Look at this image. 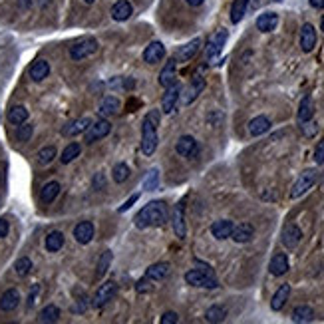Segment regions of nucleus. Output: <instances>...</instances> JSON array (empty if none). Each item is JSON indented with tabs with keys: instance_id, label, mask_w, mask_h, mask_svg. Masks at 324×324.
Segmentation results:
<instances>
[{
	"instance_id": "3c124183",
	"label": "nucleus",
	"mask_w": 324,
	"mask_h": 324,
	"mask_svg": "<svg viewBox=\"0 0 324 324\" xmlns=\"http://www.w3.org/2000/svg\"><path fill=\"white\" fill-rule=\"evenodd\" d=\"M38 292H40V287H34V288H32V292H30V298H28V308H32V306H34V303H36Z\"/></svg>"
},
{
	"instance_id": "7c9ffc66",
	"label": "nucleus",
	"mask_w": 324,
	"mask_h": 324,
	"mask_svg": "<svg viewBox=\"0 0 324 324\" xmlns=\"http://www.w3.org/2000/svg\"><path fill=\"white\" fill-rule=\"evenodd\" d=\"M288 294H290V285H281V288L274 292V296H272V300H270V308H272V310H281L283 306L287 305Z\"/></svg>"
},
{
	"instance_id": "4c0bfd02",
	"label": "nucleus",
	"mask_w": 324,
	"mask_h": 324,
	"mask_svg": "<svg viewBox=\"0 0 324 324\" xmlns=\"http://www.w3.org/2000/svg\"><path fill=\"white\" fill-rule=\"evenodd\" d=\"M60 318V308L54 305H48L46 308H42L40 316H38V322H56Z\"/></svg>"
},
{
	"instance_id": "bb28decb",
	"label": "nucleus",
	"mask_w": 324,
	"mask_h": 324,
	"mask_svg": "<svg viewBox=\"0 0 324 324\" xmlns=\"http://www.w3.org/2000/svg\"><path fill=\"white\" fill-rule=\"evenodd\" d=\"M269 129H270V120L265 118V115H257V118H252L251 122H249V133L254 135V137L267 133Z\"/></svg>"
},
{
	"instance_id": "9d476101",
	"label": "nucleus",
	"mask_w": 324,
	"mask_h": 324,
	"mask_svg": "<svg viewBox=\"0 0 324 324\" xmlns=\"http://www.w3.org/2000/svg\"><path fill=\"white\" fill-rule=\"evenodd\" d=\"M227 38H229L227 30H219V32H215V34L211 36V40L207 42V58H209V60H213V58L223 50Z\"/></svg>"
},
{
	"instance_id": "f704fd0d",
	"label": "nucleus",
	"mask_w": 324,
	"mask_h": 324,
	"mask_svg": "<svg viewBox=\"0 0 324 324\" xmlns=\"http://www.w3.org/2000/svg\"><path fill=\"white\" fill-rule=\"evenodd\" d=\"M26 120H28V109L24 108V106H14V108H10V111H8V122H10V124L20 126V124H24Z\"/></svg>"
},
{
	"instance_id": "6e6d98bb",
	"label": "nucleus",
	"mask_w": 324,
	"mask_h": 324,
	"mask_svg": "<svg viewBox=\"0 0 324 324\" xmlns=\"http://www.w3.org/2000/svg\"><path fill=\"white\" fill-rule=\"evenodd\" d=\"M84 2H86V4H91V2H96V0H84Z\"/></svg>"
},
{
	"instance_id": "6ab92c4d",
	"label": "nucleus",
	"mask_w": 324,
	"mask_h": 324,
	"mask_svg": "<svg viewBox=\"0 0 324 324\" xmlns=\"http://www.w3.org/2000/svg\"><path fill=\"white\" fill-rule=\"evenodd\" d=\"M205 88V80L201 78V76H195L193 80H191V86L185 90L183 94V104H191V102H195L197 100V96L203 91Z\"/></svg>"
},
{
	"instance_id": "7ed1b4c3",
	"label": "nucleus",
	"mask_w": 324,
	"mask_h": 324,
	"mask_svg": "<svg viewBox=\"0 0 324 324\" xmlns=\"http://www.w3.org/2000/svg\"><path fill=\"white\" fill-rule=\"evenodd\" d=\"M185 281L193 287H201V288H217L219 283L213 276V272H207L203 269H193L189 272H185Z\"/></svg>"
},
{
	"instance_id": "72a5a7b5",
	"label": "nucleus",
	"mask_w": 324,
	"mask_h": 324,
	"mask_svg": "<svg viewBox=\"0 0 324 324\" xmlns=\"http://www.w3.org/2000/svg\"><path fill=\"white\" fill-rule=\"evenodd\" d=\"M247 6H249V0H233V6H231V22L239 24L245 12H247Z\"/></svg>"
},
{
	"instance_id": "a878e982",
	"label": "nucleus",
	"mask_w": 324,
	"mask_h": 324,
	"mask_svg": "<svg viewBox=\"0 0 324 324\" xmlns=\"http://www.w3.org/2000/svg\"><path fill=\"white\" fill-rule=\"evenodd\" d=\"M312 115H314V102H312V98H310V96H305V98H303V102H300V106H298V113H296L298 124L310 122V120H312Z\"/></svg>"
},
{
	"instance_id": "de8ad7c7",
	"label": "nucleus",
	"mask_w": 324,
	"mask_h": 324,
	"mask_svg": "<svg viewBox=\"0 0 324 324\" xmlns=\"http://www.w3.org/2000/svg\"><path fill=\"white\" fill-rule=\"evenodd\" d=\"M137 199H140V193H133V195L127 199V201L124 203V205H122V207H120V209H118V213H126L127 209H131V207H133V203H137Z\"/></svg>"
},
{
	"instance_id": "49530a36",
	"label": "nucleus",
	"mask_w": 324,
	"mask_h": 324,
	"mask_svg": "<svg viewBox=\"0 0 324 324\" xmlns=\"http://www.w3.org/2000/svg\"><path fill=\"white\" fill-rule=\"evenodd\" d=\"M314 161L318 163V165H322L324 163V137L318 142L316 149H314Z\"/></svg>"
},
{
	"instance_id": "6e6552de",
	"label": "nucleus",
	"mask_w": 324,
	"mask_h": 324,
	"mask_svg": "<svg viewBox=\"0 0 324 324\" xmlns=\"http://www.w3.org/2000/svg\"><path fill=\"white\" fill-rule=\"evenodd\" d=\"M115 292H118V285L113 283V281H108V283H104L100 290L96 292V296H94V306H104L106 303H109L113 296H115Z\"/></svg>"
},
{
	"instance_id": "473e14b6",
	"label": "nucleus",
	"mask_w": 324,
	"mask_h": 324,
	"mask_svg": "<svg viewBox=\"0 0 324 324\" xmlns=\"http://www.w3.org/2000/svg\"><path fill=\"white\" fill-rule=\"evenodd\" d=\"M312 318H314V310L310 306L303 305L292 310V322H312Z\"/></svg>"
},
{
	"instance_id": "393cba45",
	"label": "nucleus",
	"mask_w": 324,
	"mask_h": 324,
	"mask_svg": "<svg viewBox=\"0 0 324 324\" xmlns=\"http://www.w3.org/2000/svg\"><path fill=\"white\" fill-rule=\"evenodd\" d=\"M100 115L102 118H108V115H115L118 111H120V100L118 98H113V96H106L102 102H100Z\"/></svg>"
},
{
	"instance_id": "2f4dec72",
	"label": "nucleus",
	"mask_w": 324,
	"mask_h": 324,
	"mask_svg": "<svg viewBox=\"0 0 324 324\" xmlns=\"http://www.w3.org/2000/svg\"><path fill=\"white\" fill-rule=\"evenodd\" d=\"M58 193H60V183L58 181H48L40 191V199H42V203H52L58 197Z\"/></svg>"
},
{
	"instance_id": "5fc2aeb1",
	"label": "nucleus",
	"mask_w": 324,
	"mask_h": 324,
	"mask_svg": "<svg viewBox=\"0 0 324 324\" xmlns=\"http://www.w3.org/2000/svg\"><path fill=\"white\" fill-rule=\"evenodd\" d=\"M203 2H205V0H187V4H189V6H201Z\"/></svg>"
},
{
	"instance_id": "aec40b11",
	"label": "nucleus",
	"mask_w": 324,
	"mask_h": 324,
	"mask_svg": "<svg viewBox=\"0 0 324 324\" xmlns=\"http://www.w3.org/2000/svg\"><path fill=\"white\" fill-rule=\"evenodd\" d=\"M233 221H227V219H221V221H215L213 225H211V233L215 239L219 241H223V239H229L231 233H233Z\"/></svg>"
},
{
	"instance_id": "603ef678",
	"label": "nucleus",
	"mask_w": 324,
	"mask_h": 324,
	"mask_svg": "<svg viewBox=\"0 0 324 324\" xmlns=\"http://www.w3.org/2000/svg\"><path fill=\"white\" fill-rule=\"evenodd\" d=\"M6 233H8V221H6V219H0V239L6 237Z\"/></svg>"
},
{
	"instance_id": "c756f323",
	"label": "nucleus",
	"mask_w": 324,
	"mask_h": 324,
	"mask_svg": "<svg viewBox=\"0 0 324 324\" xmlns=\"http://www.w3.org/2000/svg\"><path fill=\"white\" fill-rule=\"evenodd\" d=\"M169 274V265L167 263H155L145 270V281H163Z\"/></svg>"
},
{
	"instance_id": "09e8293b",
	"label": "nucleus",
	"mask_w": 324,
	"mask_h": 324,
	"mask_svg": "<svg viewBox=\"0 0 324 324\" xmlns=\"http://www.w3.org/2000/svg\"><path fill=\"white\" fill-rule=\"evenodd\" d=\"M179 320V316H177V312H165L161 316V320L159 322L161 324H175Z\"/></svg>"
},
{
	"instance_id": "79ce46f5",
	"label": "nucleus",
	"mask_w": 324,
	"mask_h": 324,
	"mask_svg": "<svg viewBox=\"0 0 324 324\" xmlns=\"http://www.w3.org/2000/svg\"><path fill=\"white\" fill-rule=\"evenodd\" d=\"M14 270H16L18 276H26V274L32 270V261H30L28 257H22V259H18V261L14 263Z\"/></svg>"
},
{
	"instance_id": "b1692460",
	"label": "nucleus",
	"mask_w": 324,
	"mask_h": 324,
	"mask_svg": "<svg viewBox=\"0 0 324 324\" xmlns=\"http://www.w3.org/2000/svg\"><path fill=\"white\" fill-rule=\"evenodd\" d=\"M173 231L179 239H185L187 227H185V215H183V203H177L173 209Z\"/></svg>"
},
{
	"instance_id": "f3484780",
	"label": "nucleus",
	"mask_w": 324,
	"mask_h": 324,
	"mask_svg": "<svg viewBox=\"0 0 324 324\" xmlns=\"http://www.w3.org/2000/svg\"><path fill=\"white\" fill-rule=\"evenodd\" d=\"M18 305H20V292L16 288H8L0 296V310H4V312H12Z\"/></svg>"
},
{
	"instance_id": "39448f33",
	"label": "nucleus",
	"mask_w": 324,
	"mask_h": 324,
	"mask_svg": "<svg viewBox=\"0 0 324 324\" xmlns=\"http://www.w3.org/2000/svg\"><path fill=\"white\" fill-rule=\"evenodd\" d=\"M96 52H98V40H94V38H86V40L76 42L72 48H70V58L78 62V60H84V58L96 54Z\"/></svg>"
},
{
	"instance_id": "412c9836",
	"label": "nucleus",
	"mask_w": 324,
	"mask_h": 324,
	"mask_svg": "<svg viewBox=\"0 0 324 324\" xmlns=\"http://www.w3.org/2000/svg\"><path fill=\"white\" fill-rule=\"evenodd\" d=\"M133 14V8L127 0H118L113 6H111V18L118 20V22H124Z\"/></svg>"
},
{
	"instance_id": "cd10ccee",
	"label": "nucleus",
	"mask_w": 324,
	"mask_h": 324,
	"mask_svg": "<svg viewBox=\"0 0 324 324\" xmlns=\"http://www.w3.org/2000/svg\"><path fill=\"white\" fill-rule=\"evenodd\" d=\"M30 78L34 80V82H42L44 78H48V74H50V64L46 62V60H36L32 66H30Z\"/></svg>"
},
{
	"instance_id": "2eb2a0df",
	"label": "nucleus",
	"mask_w": 324,
	"mask_h": 324,
	"mask_svg": "<svg viewBox=\"0 0 324 324\" xmlns=\"http://www.w3.org/2000/svg\"><path fill=\"white\" fill-rule=\"evenodd\" d=\"M74 237H76V241L80 245H88L91 239H94V225H91L90 221L78 223L76 229H74Z\"/></svg>"
},
{
	"instance_id": "8fccbe9b",
	"label": "nucleus",
	"mask_w": 324,
	"mask_h": 324,
	"mask_svg": "<svg viewBox=\"0 0 324 324\" xmlns=\"http://www.w3.org/2000/svg\"><path fill=\"white\" fill-rule=\"evenodd\" d=\"M94 187H96V189H104V187H106V181H104V175H102V173H98V175L94 177Z\"/></svg>"
},
{
	"instance_id": "a211bd4d",
	"label": "nucleus",
	"mask_w": 324,
	"mask_h": 324,
	"mask_svg": "<svg viewBox=\"0 0 324 324\" xmlns=\"http://www.w3.org/2000/svg\"><path fill=\"white\" fill-rule=\"evenodd\" d=\"M269 270L272 276H283L288 270V257L285 252H276L272 259H270Z\"/></svg>"
},
{
	"instance_id": "f8f14e48",
	"label": "nucleus",
	"mask_w": 324,
	"mask_h": 324,
	"mask_svg": "<svg viewBox=\"0 0 324 324\" xmlns=\"http://www.w3.org/2000/svg\"><path fill=\"white\" fill-rule=\"evenodd\" d=\"M163 58H165V46L161 42H157V40L151 42L144 50V60L147 64H157V62H161Z\"/></svg>"
},
{
	"instance_id": "9b49d317",
	"label": "nucleus",
	"mask_w": 324,
	"mask_h": 324,
	"mask_svg": "<svg viewBox=\"0 0 324 324\" xmlns=\"http://www.w3.org/2000/svg\"><path fill=\"white\" fill-rule=\"evenodd\" d=\"M175 151L179 153L181 157H193L197 153V142H195V137L181 135L179 140H177V144H175Z\"/></svg>"
},
{
	"instance_id": "dca6fc26",
	"label": "nucleus",
	"mask_w": 324,
	"mask_h": 324,
	"mask_svg": "<svg viewBox=\"0 0 324 324\" xmlns=\"http://www.w3.org/2000/svg\"><path fill=\"white\" fill-rule=\"evenodd\" d=\"M201 38H195V40H191L189 44H185V46H181L179 50H177V56H175V60L177 62H189L191 58H195V54L199 52V48H201Z\"/></svg>"
},
{
	"instance_id": "f257e3e1",
	"label": "nucleus",
	"mask_w": 324,
	"mask_h": 324,
	"mask_svg": "<svg viewBox=\"0 0 324 324\" xmlns=\"http://www.w3.org/2000/svg\"><path fill=\"white\" fill-rule=\"evenodd\" d=\"M167 221V209L163 201H151L135 217V227L147 229V227H161Z\"/></svg>"
},
{
	"instance_id": "c85d7f7f",
	"label": "nucleus",
	"mask_w": 324,
	"mask_h": 324,
	"mask_svg": "<svg viewBox=\"0 0 324 324\" xmlns=\"http://www.w3.org/2000/svg\"><path fill=\"white\" fill-rule=\"evenodd\" d=\"M175 68H177V60H169L163 66V70L159 72V84L163 88H167V86H171L175 82Z\"/></svg>"
},
{
	"instance_id": "a19ab883",
	"label": "nucleus",
	"mask_w": 324,
	"mask_h": 324,
	"mask_svg": "<svg viewBox=\"0 0 324 324\" xmlns=\"http://www.w3.org/2000/svg\"><path fill=\"white\" fill-rule=\"evenodd\" d=\"M38 163L40 165H48V163L52 161L56 157V147H52V145H48V147H42L40 151H38Z\"/></svg>"
},
{
	"instance_id": "a18cd8bd",
	"label": "nucleus",
	"mask_w": 324,
	"mask_h": 324,
	"mask_svg": "<svg viewBox=\"0 0 324 324\" xmlns=\"http://www.w3.org/2000/svg\"><path fill=\"white\" fill-rule=\"evenodd\" d=\"M157 183H159V173L153 169V171L147 173V177H145V181H144V187L147 189V191H151V189L157 187Z\"/></svg>"
},
{
	"instance_id": "13d9d810",
	"label": "nucleus",
	"mask_w": 324,
	"mask_h": 324,
	"mask_svg": "<svg viewBox=\"0 0 324 324\" xmlns=\"http://www.w3.org/2000/svg\"><path fill=\"white\" fill-rule=\"evenodd\" d=\"M274 2H283V0H274Z\"/></svg>"
},
{
	"instance_id": "ddd939ff",
	"label": "nucleus",
	"mask_w": 324,
	"mask_h": 324,
	"mask_svg": "<svg viewBox=\"0 0 324 324\" xmlns=\"http://www.w3.org/2000/svg\"><path fill=\"white\" fill-rule=\"evenodd\" d=\"M314 46H316V30L312 24H305L300 28V48L303 52H312Z\"/></svg>"
},
{
	"instance_id": "ea45409f",
	"label": "nucleus",
	"mask_w": 324,
	"mask_h": 324,
	"mask_svg": "<svg viewBox=\"0 0 324 324\" xmlns=\"http://www.w3.org/2000/svg\"><path fill=\"white\" fill-rule=\"evenodd\" d=\"M113 181L115 183H124V181L129 179V167H127L126 163H118V165H113Z\"/></svg>"
},
{
	"instance_id": "1a4fd4ad",
	"label": "nucleus",
	"mask_w": 324,
	"mask_h": 324,
	"mask_svg": "<svg viewBox=\"0 0 324 324\" xmlns=\"http://www.w3.org/2000/svg\"><path fill=\"white\" fill-rule=\"evenodd\" d=\"M300 239H303V231H300L294 223H288L287 227L283 229L281 241H283V245H285L287 249H294V247L300 243Z\"/></svg>"
},
{
	"instance_id": "4be33fe9",
	"label": "nucleus",
	"mask_w": 324,
	"mask_h": 324,
	"mask_svg": "<svg viewBox=\"0 0 324 324\" xmlns=\"http://www.w3.org/2000/svg\"><path fill=\"white\" fill-rule=\"evenodd\" d=\"M235 243H249L252 237H254V229H252L251 223H241L233 227V233H231Z\"/></svg>"
},
{
	"instance_id": "37998d69",
	"label": "nucleus",
	"mask_w": 324,
	"mask_h": 324,
	"mask_svg": "<svg viewBox=\"0 0 324 324\" xmlns=\"http://www.w3.org/2000/svg\"><path fill=\"white\" fill-rule=\"evenodd\" d=\"M109 263H111V251L102 252V257H100V261H98V270H96V274H98V276H104L106 270L109 269Z\"/></svg>"
},
{
	"instance_id": "20e7f679",
	"label": "nucleus",
	"mask_w": 324,
	"mask_h": 324,
	"mask_svg": "<svg viewBox=\"0 0 324 324\" xmlns=\"http://www.w3.org/2000/svg\"><path fill=\"white\" fill-rule=\"evenodd\" d=\"M316 177H318V173H316L314 169L303 171L300 177L294 181V185H292V189H290V197L296 199V197H300V195H305L306 191L316 183Z\"/></svg>"
},
{
	"instance_id": "0eeeda50",
	"label": "nucleus",
	"mask_w": 324,
	"mask_h": 324,
	"mask_svg": "<svg viewBox=\"0 0 324 324\" xmlns=\"http://www.w3.org/2000/svg\"><path fill=\"white\" fill-rule=\"evenodd\" d=\"M109 131H111V124H109L108 120H98L96 124H90V127L86 129V142L94 144V142L106 137Z\"/></svg>"
},
{
	"instance_id": "c9c22d12",
	"label": "nucleus",
	"mask_w": 324,
	"mask_h": 324,
	"mask_svg": "<svg viewBox=\"0 0 324 324\" xmlns=\"http://www.w3.org/2000/svg\"><path fill=\"white\" fill-rule=\"evenodd\" d=\"M225 316H227V308L221 305L211 306V308H207V312H205L207 322H223Z\"/></svg>"
},
{
	"instance_id": "e433bc0d",
	"label": "nucleus",
	"mask_w": 324,
	"mask_h": 324,
	"mask_svg": "<svg viewBox=\"0 0 324 324\" xmlns=\"http://www.w3.org/2000/svg\"><path fill=\"white\" fill-rule=\"evenodd\" d=\"M62 247H64V235L60 231H52L46 237V249L50 252H58Z\"/></svg>"
},
{
	"instance_id": "4d7b16f0",
	"label": "nucleus",
	"mask_w": 324,
	"mask_h": 324,
	"mask_svg": "<svg viewBox=\"0 0 324 324\" xmlns=\"http://www.w3.org/2000/svg\"><path fill=\"white\" fill-rule=\"evenodd\" d=\"M320 28L324 30V16H322V22H320Z\"/></svg>"
},
{
	"instance_id": "4468645a",
	"label": "nucleus",
	"mask_w": 324,
	"mask_h": 324,
	"mask_svg": "<svg viewBox=\"0 0 324 324\" xmlns=\"http://www.w3.org/2000/svg\"><path fill=\"white\" fill-rule=\"evenodd\" d=\"M90 118H78V120H74L70 122L68 126L62 129V135H66V137H74V135H80V133H86V129L90 127Z\"/></svg>"
},
{
	"instance_id": "5701e85b",
	"label": "nucleus",
	"mask_w": 324,
	"mask_h": 324,
	"mask_svg": "<svg viewBox=\"0 0 324 324\" xmlns=\"http://www.w3.org/2000/svg\"><path fill=\"white\" fill-rule=\"evenodd\" d=\"M279 24V14L276 12H263L259 18H257V28L261 32H272Z\"/></svg>"
},
{
	"instance_id": "58836bf2",
	"label": "nucleus",
	"mask_w": 324,
	"mask_h": 324,
	"mask_svg": "<svg viewBox=\"0 0 324 324\" xmlns=\"http://www.w3.org/2000/svg\"><path fill=\"white\" fill-rule=\"evenodd\" d=\"M80 151H82V145L80 144H70L64 151H62V157H60V161L62 163H72L78 155H80Z\"/></svg>"
},
{
	"instance_id": "864d4df0",
	"label": "nucleus",
	"mask_w": 324,
	"mask_h": 324,
	"mask_svg": "<svg viewBox=\"0 0 324 324\" xmlns=\"http://www.w3.org/2000/svg\"><path fill=\"white\" fill-rule=\"evenodd\" d=\"M308 2H310V6H312V8H318V10L324 8V0H308Z\"/></svg>"
},
{
	"instance_id": "f03ea898",
	"label": "nucleus",
	"mask_w": 324,
	"mask_h": 324,
	"mask_svg": "<svg viewBox=\"0 0 324 324\" xmlns=\"http://www.w3.org/2000/svg\"><path fill=\"white\" fill-rule=\"evenodd\" d=\"M157 124H159V113L149 111L144 118L142 124V151L145 155H153L157 149Z\"/></svg>"
},
{
	"instance_id": "423d86ee",
	"label": "nucleus",
	"mask_w": 324,
	"mask_h": 324,
	"mask_svg": "<svg viewBox=\"0 0 324 324\" xmlns=\"http://www.w3.org/2000/svg\"><path fill=\"white\" fill-rule=\"evenodd\" d=\"M179 96H181V88L175 82L165 88V94H163V98H161V109L165 113H173V111H175L177 102H179Z\"/></svg>"
},
{
	"instance_id": "c03bdc74",
	"label": "nucleus",
	"mask_w": 324,
	"mask_h": 324,
	"mask_svg": "<svg viewBox=\"0 0 324 324\" xmlns=\"http://www.w3.org/2000/svg\"><path fill=\"white\" fill-rule=\"evenodd\" d=\"M32 131H34V127L30 126V124H20L18 127V133H16V140H18L20 144H26V142H30V137H32Z\"/></svg>"
}]
</instances>
